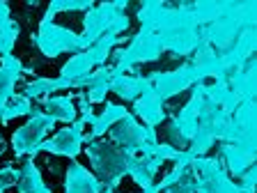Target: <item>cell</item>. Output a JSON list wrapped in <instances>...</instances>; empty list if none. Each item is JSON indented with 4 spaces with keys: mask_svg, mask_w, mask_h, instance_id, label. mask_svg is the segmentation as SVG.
Masks as SVG:
<instances>
[{
    "mask_svg": "<svg viewBox=\"0 0 257 193\" xmlns=\"http://www.w3.org/2000/svg\"><path fill=\"white\" fill-rule=\"evenodd\" d=\"M85 154L92 163L94 177L103 184V188H112V191L119 186L122 177L128 175V166L134 159V154H126L110 140H90Z\"/></svg>",
    "mask_w": 257,
    "mask_h": 193,
    "instance_id": "cell-1",
    "label": "cell"
},
{
    "mask_svg": "<svg viewBox=\"0 0 257 193\" xmlns=\"http://www.w3.org/2000/svg\"><path fill=\"white\" fill-rule=\"evenodd\" d=\"M128 7L126 0L119 3H103V5H94L92 10L85 12L83 16V32H80V42L85 44V48H90L94 42L103 37V35H122L124 30H128V16L124 14V10Z\"/></svg>",
    "mask_w": 257,
    "mask_h": 193,
    "instance_id": "cell-2",
    "label": "cell"
},
{
    "mask_svg": "<svg viewBox=\"0 0 257 193\" xmlns=\"http://www.w3.org/2000/svg\"><path fill=\"white\" fill-rule=\"evenodd\" d=\"M108 134H110V143L112 145H117L119 150H124L126 154H134V156L154 154L156 145H159L156 129L140 124L131 113H128L126 118L119 120V122L108 131Z\"/></svg>",
    "mask_w": 257,
    "mask_h": 193,
    "instance_id": "cell-3",
    "label": "cell"
},
{
    "mask_svg": "<svg viewBox=\"0 0 257 193\" xmlns=\"http://www.w3.org/2000/svg\"><path fill=\"white\" fill-rule=\"evenodd\" d=\"M161 55H163V48L159 44V37H156L154 32H147L140 28V32H136L126 48L112 51V64H110L112 76L126 74L128 69H134L136 64L154 62Z\"/></svg>",
    "mask_w": 257,
    "mask_h": 193,
    "instance_id": "cell-4",
    "label": "cell"
},
{
    "mask_svg": "<svg viewBox=\"0 0 257 193\" xmlns=\"http://www.w3.org/2000/svg\"><path fill=\"white\" fill-rule=\"evenodd\" d=\"M32 44L39 48L44 58H58L62 53H80L85 51V44L80 42V35L64 26L55 23H44L39 26L37 35H32Z\"/></svg>",
    "mask_w": 257,
    "mask_h": 193,
    "instance_id": "cell-5",
    "label": "cell"
},
{
    "mask_svg": "<svg viewBox=\"0 0 257 193\" xmlns=\"http://www.w3.org/2000/svg\"><path fill=\"white\" fill-rule=\"evenodd\" d=\"M55 120L48 118L44 111H32L28 122L19 127L12 136V152L16 156H37V147L46 140L48 131H53Z\"/></svg>",
    "mask_w": 257,
    "mask_h": 193,
    "instance_id": "cell-6",
    "label": "cell"
},
{
    "mask_svg": "<svg viewBox=\"0 0 257 193\" xmlns=\"http://www.w3.org/2000/svg\"><path fill=\"white\" fill-rule=\"evenodd\" d=\"M191 170L198 179V193H243L225 172L218 156H195Z\"/></svg>",
    "mask_w": 257,
    "mask_h": 193,
    "instance_id": "cell-7",
    "label": "cell"
},
{
    "mask_svg": "<svg viewBox=\"0 0 257 193\" xmlns=\"http://www.w3.org/2000/svg\"><path fill=\"white\" fill-rule=\"evenodd\" d=\"M200 102H202V83H195L188 104L177 113L175 120L168 124V140H170L168 145H172L175 150L184 152L188 145H191L193 136H195V129H198Z\"/></svg>",
    "mask_w": 257,
    "mask_h": 193,
    "instance_id": "cell-8",
    "label": "cell"
},
{
    "mask_svg": "<svg viewBox=\"0 0 257 193\" xmlns=\"http://www.w3.org/2000/svg\"><path fill=\"white\" fill-rule=\"evenodd\" d=\"M147 80H150L152 90L159 94L161 102H168L172 96L191 90L195 83H200L195 69H193L188 62L182 64V67H177V69H172V71H154V74L147 76Z\"/></svg>",
    "mask_w": 257,
    "mask_h": 193,
    "instance_id": "cell-9",
    "label": "cell"
},
{
    "mask_svg": "<svg viewBox=\"0 0 257 193\" xmlns=\"http://www.w3.org/2000/svg\"><path fill=\"white\" fill-rule=\"evenodd\" d=\"M83 129H85L83 120H76V122L67 124L64 129H60L58 134H53V138H46L39 145L37 154L39 152H48L53 156H67V159L74 161L80 154V150H83V143H85Z\"/></svg>",
    "mask_w": 257,
    "mask_h": 193,
    "instance_id": "cell-10",
    "label": "cell"
},
{
    "mask_svg": "<svg viewBox=\"0 0 257 193\" xmlns=\"http://www.w3.org/2000/svg\"><path fill=\"white\" fill-rule=\"evenodd\" d=\"M103 184L83 163L71 161L64 170V193H101Z\"/></svg>",
    "mask_w": 257,
    "mask_h": 193,
    "instance_id": "cell-11",
    "label": "cell"
},
{
    "mask_svg": "<svg viewBox=\"0 0 257 193\" xmlns=\"http://www.w3.org/2000/svg\"><path fill=\"white\" fill-rule=\"evenodd\" d=\"M23 74H30L28 67L14 55H3L0 60V106H5L12 96L16 94V83L21 80Z\"/></svg>",
    "mask_w": 257,
    "mask_h": 193,
    "instance_id": "cell-12",
    "label": "cell"
},
{
    "mask_svg": "<svg viewBox=\"0 0 257 193\" xmlns=\"http://www.w3.org/2000/svg\"><path fill=\"white\" fill-rule=\"evenodd\" d=\"M134 118H140L145 122V127L156 129L161 122H166V108H163V102L159 99L154 90H145L143 94L134 102Z\"/></svg>",
    "mask_w": 257,
    "mask_h": 193,
    "instance_id": "cell-13",
    "label": "cell"
},
{
    "mask_svg": "<svg viewBox=\"0 0 257 193\" xmlns=\"http://www.w3.org/2000/svg\"><path fill=\"white\" fill-rule=\"evenodd\" d=\"M126 115H128L126 106L108 102L106 106H103V111L99 113V115H94V120H92V124H90L92 129H90V134L85 136V143H90V140H99L103 134H108L119 120L126 118Z\"/></svg>",
    "mask_w": 257,
    "mask_h": 193,
    "instance_id": "cell-14",
    "label": "cell"
},
{
    "mask_svg": "<svg viewBox=\"0 0 257 193\" xmlns=\"http://www.w3.org/2000/svg\"><path fill=\"white\" fill-rule=\"evenodd\" d=\"M220 163H223V168H227V170H225L227 175L241 177L248 168L255 166V154L241 150V147H236V145L223 143L220 145Z\"/></svg>",
    "mask_w": 257,
    "mask_h": 193,
    "instance_id": "cell-15",
    "label": "cell"
},
{
    "mask_svg": "<svg viewBox=\"0 0 257 193\" xmlns=\"http://www.w3.org/2000/svg\"><path fill=\"white\" fill-rule=\"evenodd\" d=\"M166 161L163 159H159V156H143V154H138V156H134L131 159V166H128V177H134V182L138 184V186H143V188H147V186H152L154 184V179H156V172L161 170V166H163Z\"/></svg>",
    "mask_w": 257,
    "mask_h": 193,
    "instance_id": "cell-16",
    "label": "cell"
},
{
    "mask_svg": "<svg viewBox=\"0 0 257 193\" xmlns=\"http://www.w3.org/2000/svg\"><path fill=\"white\" fill-rule=\"evenodd\" d=\"M147 76H131V74H117L110 80V92L124 99V102H136L145 90H150Z\"/></svg>",
    "mask_w": 257,
    "mask_h": 193,
    "instance_id": "cell-17",
    "label": "cell"
},
{
    "mask_svg": "<svg viewBox=\"0 0 257 193\" xmlns=\"http://www.w3.org/2000/svg\"><path fill=\"white\" fill-rule=\"evenodd\" d=\"M16 193H53L46 186L39 168L32 159H26L19 168V182H16Z\"/></svg>",
    "mask_w": 257,
    "mask_h": 193,
    "instance_id": "cell-18",
    "label": "cell"
},
{
    "mask_svg": "<svg viewBox=\"0 0 257 193\" xmlns=\"http://www.w3.org/2000/svg\"><path fill=\"white\" fill-rule=\"evenodd\" d=\"M44 113L48 118H53L55 122H64V124H71L76 122V115H78V108H76L74 99L67 94H58V96H46L44 99Z\"/></svg>",
    "mask_w": 257,
    "mask_h": 193,
    "instance_id": "cell-19",
    "label": "cell"
},
{
    "mask_svg": "<svg viewBox=\"0 0 257 193\" xmlns=\"http://www.w3.org/2000/svg\"><path fill=\"white\" fill-rule=\"evenodd\" d=\"M19 35H21V26L12 21L10 5L5 0H0V58L12 53V48L19 42Z\"/></svg>",
    "mask_w": 257,
    "mask_h": 193,
    "instance_id": "cell-20",
    "label": "cell"
},
{
    "mask_svg": "<svg viewBox=\"0 0 257 193\" xmlns=\"http://www.w3.org/2000/svg\"><path fill=\"white\" fill-rule=\"evenodd\" d=\"M110 80H112V69L110 67H99L87 76L85 83V96L90 104H103L106 102V94L110 92Z\"/></svg>",
    "mask_w": 257,
    "mask_h": 193,
    "instance_id": "cell-21",
    "label": "cell"
},
{
    "mask_svg": "<svg viewBox=\"0 0 257 193\" xmlns=\"http://www.w3.org/2000/svg\"><path fill=\"white\" fill-rule=\"evenodd\" d=\"M94 69L96 67H94V62L90 60L87 51H80V53L71 55V58L60 67L58 78H64V80H69V83H78V80H83L85 76H90Z\"/></svg>",
    "mask_w": 257,
    "mask_h": 193,
    "instance_id": "cell-22",
    "label": "cell"
},
{
    "mask_svg": "<svg viewBox=\"0 0 257 193\" xmlns=\"http://www.w3.org/2000/svg\"><path fill=\"white\" fill-rule=\"evenodd\" d=\"M32 111H35V106H32V102L28 99V96H23V94H14V96L10 99V102L5 104L3 113H0V122H3V124H10L12 120L23 118V115H28V118H30Z\"/></svg>",
    "mask_w": 257,
    "mask_h": 193,
    "instance_id": "cell-23",
    "label": "cell"
},
{
    "mask_svg": "<svg viewBox=\"0 0 257 193\" xmlns=\"http://www.w3.org/2000/svg\"><path fill=\"white\" fill-rule=\"evenodd\" d=\"M161 193H198V179L191 170V163L182 170V175L177 177L170 186H166Z\"/></svg>",
    "mask_w": 257,
    "mask_h": 193,
    "instance_id": "cell-24",
    "label": "cell"
},
{
    "mask_svg": "<svg viewBox=\"0 0 257 193\" xmlns=\"http://www.w3.org/2000/svg\"><path fill=\"white\" fill-rule=\"evenodd\" d=\"M51 10L58 14V12H87L94 7L92 0H53L51 3Z\"/></svg>",
    "mask_w": 257,
    "mask_h": 193,
    "instance_id": "cell-25",
    "label": "cell"
},
{
    "mask_svg": "<svg viewBox=\"0 0 257 193\" xmlns=\"http://www.w3.org/2000/svg\"><path fill=\"white\" fill-rule=\"evenodd\" d=\"M16 182H19V170L16 168H0V193H7L12 186H16Z\"/></svg>",
    "mask_w": 257,
    "mask_h": 193,
    "instance_id": "cell-26",
    "label": "cell"
},
{
    "mask_svg": "<svg viewBox=\"0 0 257 193\" xmlns=\"http://www.w3.org/2000/svg\"><path fill=\"white\" fill-rule=\"evenodd\" d=\"M143 193H161V186H159V182H154V184H152V186L143 188Z\"/></svg>",
    "mask_w": 257,
    "mask_h": 193,
    "instance_id": "cell-27",
    "label": "cell"
},
{
    "mask_svg": "<svg viewBox=\"0 0 257 193\" xmlns=\"http://www.w3.org/2000/svg\"><path fill=\"white\" fill-rule=\"evenodd\" d=\"M5 150H7V145H5V138H3V134H0V156L5 154Z\"/></svg>",
    "mask_w": 257,
    "mask_h": 193,
    "instance_id": "cell-28",
    "label": "cell"
},
{
    "mask_svg": "<svg viewBox=\"0 0 257 193\" xmlns=\"http://www.w3.org/2000/svg\"><path fill=\"white\" fill-rule=\"evenodd\" d=\"M101 193H115V191H112V188H103Z\"/></svg>",
    "mask_w": 257,
    "mask_h": 193,
    "instance_id": "cell-29",
    "label": "cell"
}]
</instances>
